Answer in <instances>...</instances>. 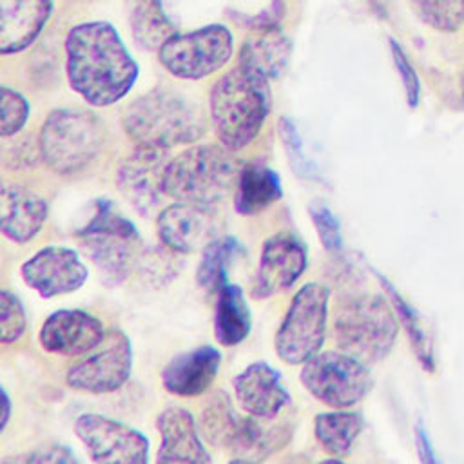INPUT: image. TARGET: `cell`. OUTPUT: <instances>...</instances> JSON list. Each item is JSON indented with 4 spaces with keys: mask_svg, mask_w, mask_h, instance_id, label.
Masks as SVG:
<instances>
[{
    "mask_svg": "<svg viewBox=\"0 0 464 464\" xmlns=\"http://www.w3.org/2000/svg\"><path fill=\"white\" fill-rule=\"evenodd\" d=\"M234 53V36L223 24H210L188 33H174L158 49L167 72L181 80H203L219 71Z\"/></svg>",
    "mask_w": 464,
    "mask_h": 464,
    "instance_id": "obj_9",
    "label": "cell"
},
{
    "mask_svg": "<svg viewBox=\"0 0 464 464\" xmlns=\"http://www.w3.org/2000/svg\"><path fill=\"white\" fill-rule=\"evenodd\" d=\"M74 433L89 459L100 464H145L149 462V439L136 428L85 411L74 419Z\"/></svg>",
    "mask_w": 464,
    "mask_h": 464,
    "instance_id": "obj_12",
    "label": "cell"
},
{
    "mask_svg": "<svg viewBox=\"0 0 464 464\" xmlns=\"http://www.w3.org/2000/svg\"><path fill=\"white\" fill-rule=\"evenodd\" d=\"M31 114L27 98L0 83V138H13L25 127Z\"/></svg>",
    "mask_w": 464,
    "mask_h": 464,
    "instance_id": "obj_31",
    "label": "cell"
},
{
    "mask_svg": "<svg viewBox=\"0 0 464 464\" xmlns=\"http://www.w3.org/2000/svg\"><path fill=\"white\" fill-rule=\"evenodd\" d=\"M415 444H417V453H419V459L422 462H435V455H433V450H431V442L428 439V433L424 430V426L419 422L415 426Z\"/></svg>",
    "mask_w": 464,
    "mask_h": 464,
    "instance_id": "obj_37",
    "label": "cell"
},
{
    "mask_svg": "<svg viewBox=\"0 0 464 464\" xmlns=\"http://www.w3.org/2000/svg\"><path fill=\"white\" fill-rule=\"evenodd\" d=\"M252 330V314L241 286L225 283L218 290L214 310V335L223 346L243 343Z\"/></svg>",
    "mask_w": 464,
    "mask_h": 464,
    "instance_id": "obj_25",
    "label": "cell"
},
{
    "mask_svg": "<svg viewBox=\"0 0 464 464\" xmlns=\"http://www.w3.org/2000/svg\"><path fill=\"white\" fill-rule=\"evenodd\" d=\"M49 214L47 201L33 188L0 181V234L13 243H29L38 236Z\"/></svg>",
    "mask_w": 464,
    "mask_h": 464,
    "instance_id": "obj_19",
    "label": "cell"
},
{
    "mask_svg": "<svg viewBox=\"0 0 464 464\" xmlns=\"http://www.w3.org/2000/svg\"><path fill=\"white\" fill-rule=\"evenodd\" d=\"M301 382L319 402L344 410L362 401L373 386L368 366L344 352H317L301 368Z\"/></svg>",
    "mask_w": 464,
    "mask_h": 464,
    "instance_id": "obj_10",
    "label": "cell"
},
{
    "mask_svg": "<svg viewBox=\"0 0 464 464\" xmlns=\"http://www.w3.org/2000/svg\"><path fill=\"white\" fill-rule=\"evenodd\" d=\"M27 326L25 308L16 294L0 286V344L16 343Z\"/></svg>",
    "mask_w": 464,
    "mask_h": 464,
    "instance_id": "obj_32",
    "label": "cell"
},
{
    "mask_svg": "<svg viewBox=\"0 0 464 464\" xmlns=\"http://www.w3.org/2000/svg\"><path fill=\"white\" fill-rule=\"evenodd\" d=\"M54 0H0V56L31 47L44 31Z\"/></svg>",
    "mask_w": 464,
    "mask_h": 464,
    "instance_id": "obj_22",
    "label": "cell"
},
{
    "mask_svg": "<svg viewBox=\"0 0 464 464\" xmlns=\"http://www.w3.org/2000/svg\"><path fill=\"white\" fill-rule=\"evenodd\" d=\"M308 212L324 250L332 254L339 252L343 246V239H341V227L334 212L323 203H312L308 207Z\"/></svg>",
    "mask_w": 464,
    "mask_h": 464,
    "instance_id": "obj_33",
    "label": "cell"
},
{
    "mask_svg": "<svg viewBox=\"0 0 464 464\" xmlns=\"http://www.w3.org/2000/svg\"><path fill=\"white\" fill-rule=\"evenodd\" d=\"M283 196L281 179L276 170L261 161L239 169L234 185V208L241 216H254L274 205Z\"/></svg>",
    "mask_w": 464,
    "mask_h": 464,
    "instance_id": "obj_24",
    "label": "cell"
},
{
    "mask_svg": "<svg viewBox=\"0 0 464 464\" xmlns=\"http://www.w3.org/2000/svg\"><path fill=\"white\" fill-rule=\"evenodd\" d=\"M20 460H27V462H58V464H69V462H78L80 459L72 453L71 448L60 446V444H53V446H45V448L33 450L31 453L20 457Z\"/></svg>",
    "mask_w": 464,
    "mask_h": 464,
    "instance_id": "obj_36",
    "label": "cell"
},
{
    "mask_svg": "<svg viewBox=\"0 0 464 464\" xmlns=\"http://www.w3.org/2000/svg\"><path fill=\"white\" fill-rule=\"evenodd\" d=\"M328 290L319 283L301 286L276 332L274 348L286 364H303L315 355L326 337Z\"/></svg>",
    "mask_w": 464,
    "mask_h": 464,
    "instance_id": "obj_8",
    "label": "cell"
},
{
    "mask_svg": "<svg viewBox=\"0 0 464 464\" xmlns=\"http://www.w3.org/2000/svg\"><path fill=\"white\" fill-rule=\"evenodd\" d=\"M20 274L29 288L51 299L80 290L89 277V268L74 248L49 245L27 257Z\"/></svg>",
    "mask_w": 464,
    "mask_h": 464,
    "instance_id": "obj_13",
    "label": "cell"
},
{
    "mask_svg": "<svg viewBox=\"0 0 464 464\" xmlns=\"http://www.w3.org/2000/svg\"><path fill=\"white\" fill-rule=\"evenodd\" d=\"M361 430L362 417L344 410L319 413L314 422V433L319 446L334 459H343L350 453Z\"/></svg>",
    "mask_w": 464,
    "mask_h": 464,
    "instance_id": "obj_28",
    "label": "cell"
},
{
    "mask_svg": "<svg viewBox=\"0 0 464 464\" xmlns=\"http://www.w3.org/2000/svg\"><path fill=\"white\" fill-rule=\"evenodd\" d=\"M63 49L67 82L92 107H109L123 100L138 80L136 60L116 27L105 20L72 25Z\"/></svg>",
    "mask_w": 464,
    "mask_h": 464,
    "instance_id": "obj_1",
    "label": "cell"
},
{
    "mask_svg": "<svg viewBox=\"0 0 464 464\" xmlns=\"http://www.w3.org/2000/svg\"><path fill=\"white\" fill-rule=\"evenodd\" d=\"M379 281L382 285V288L386 290L390 301H392V306H393V312L397 314L399 321L402 323L406 334H408V339H410V344H411V350L417 357V361L422 364L424 370L428 372H433L435 368V362H433V353H431V344H430V339L426 335V332L422 330L420 326V321L415 314V310L399 295V292L395 290V286L384 277L379 274Z\"/></svg>",
    "mask_w": 464,
    "mask_h": 464,
    "instance_id": "obj_29",
    "label": "cell"
},
{
    "mask_svg": "<svg viewBox=\"0 0 464 464\" xmlns=\"http://www.w3.org/2000/svg\"><path fill=\"white\" fill-rule=\"evenodd\" d=\"M132 359L129 335L118 328L107 330L103 341L67 370L65 382L69 388L83 393H112L129 381Z\"/></svg>",
    "mask_w": 464,
    "mask_h": 464,
    "instance_id": "obj_11",
    "label": "cell"
},
{
    "mask_svg": "<svg viewBox=\"0 0 464 464\" xmlns=\"http://www.w3.org/2000/svg\"><path fill=\"white\" fill-rule=\"evenodd\" d=\"M306 246L297 236L290 232L270 236L261 248L252 297L266 299L292 288L306 270Z\"/></svg>",
    "mask_w": 464,
    "mask_h": 464,
    "instance_id": "obj_15",
    "label": "cell"
},
{
    "mask_svg": "<svg viewBox=\"0 0 464 464\" xmlns=\"http://www.w3.org/2000/svg\"><path fill=\"white\" fill-rule=\"evenodd\" d=\"M277 129H279V136H281V141H283V147L286 150V156H288V161H290L292 169L299 176H304L308 163L303 156L301 138H299V132H297L294 121L286 116H281L279 121H277Z\"/></svg>",
    "mask_w": 464,
    "mask_h": 464,
    "instance_id": "obj_35",
    "label": "cell"
},
{
    "mask_svg": "<svg viewBox=\"0 0 464 464\" xmlns=\"http://www.w3.org/2000/svg\"><path fill=\"white\" fill-rule=\"evenodd\" d=\"M393 306L377 294L350 299L337 314L335 341L341 352L372 366L382 361L397 337Z\"/></svg>",
    "mask_w": 464,
    "mask_h": 464,
    "instance_id": "obj_7",
    "label": "cell"
},
{
    "mask_svg": "<svg viewBox=\"0 0 464 464\" xmlns=\"http://www.w3.org/2000/svg\"><path fill=\"white\" fill-rule=\"evenodd\" d=\"M156 232L165 248L176 254H190L216 237L218 219L210 207L178 201L160 210Z\"/></svg>",
    "mask_w": 464,
    "mask_h": 464,
    "instance_id": "obj_16",
    "label": "cell"
},
{
    "mask_svg": "<svg viewBox=\"0 0 464 464\" xmlns=\"http://www.w3.org/2000/svg\"><path fill=\"white\" fill-rule=\"evenodd\" d=\"M103 141L105 129L94 112L60 107L45 116L36 147L47 169L60 176H72L98 158Z\"/></svg>",
    "mask_w": 464,
    "mask_h": 464,
    "instance_id": "obj_5",
    "label": "cell"
},
{
    "mask_svg": "<svg viewBox=\"0 0 464 464\" xmlns=\"http://www.w3.org/2000/svg\"><path fill=\"white\" fill-rule=\"evenodd\" d=\"M268 80L239 63L219 76L208 94L210 123L218 141L232 152L259 134L270 112Z\"/></svg>",
    "mask_w": 464,
    "mask_h": 464,
    "instance_id": "obj_2",
    "label": "cell"
},
{
    "mask_svg": "<svg viewBox=\"0 0 464 464\" xmlns=\"http://www.w3.org/2000/svg\"><path fill=\"white\" fill-rule=\"evenodd\" d=\"M167 4L169 0H129L130 31L141 49L158 51L176 33Z\"/></svg>",
    "mask_w": 464,
    "mask_h": 464,
    "instance_id": "obj_26",
    "label": "cell"
},
{
    "mask_svg": "<svg viewBox=\"0 0 464 464\" xmlns=\"http://www.w3.org/2000/svg\"><path fill=\"white\" fill-rule=\"evenodd\" d=\"M105 332L96 315L78 308H62L45 317L38 341L47 353L74 357L94 350L103 341Z\"/></svg>",
    "mask_w": 464,
    "mask_h": 464,
    "instance_id": "obj_17",
    "label": "cell"
},
{
    "mask_svg": "<svg viewBox=\"0 0 464 464\" xmlns=\"http://www.w3.org/2000/svg\"><path fill=\"white\" fill-rule=\"evenodd\" d=\"M415 14L437 31H457L464 22V0H408Z\"/></svg>",
    "mask_w": 464,
    "mask_h": 464,
    "instance_id": "obj_30",
    "label": "cell"
},
{
    "mask_svg": "<svg viewBox=\"0 0 464 464\" xmlns=\"http://www.w3.org/2000/svg\"><path fill=\"white\" fill-rule=\"evenodd\" d=\"M237 172L234 152L221 143L192 145L167 161L161 187L176 201L212 207L234 188Z\"/></svg>",
    "mask_w": 464,
    "mask_h": 464,
    "instance_id": "obj_4",
    "label": "cell"
},
{
    "mask_svg": "<svg viewBox=\"0 0 464 464\" xmlns=\"http://www.w3.org/2000/svg\"><path fill=\"white\" fill-rule=\"evenodd\" d=\"M160 448L156 462H210L194 415L181 406H167L156 417Z\"/></svg>",
    "mask_w": 464,
    "mask_h": 464,
    "instance_id": "obj_20",
    "label": "cell"
},
{
    "mask_svg": "<svg viewBox=\"0 0 464 464\" xmlns=\"http://www.w3.org/2000/svg\"><path fill=\"white\" fill-rule=\"evenodd\" d=\"M390 49H392V58H393V63L399 71V76L402 80V85H404V92H406V102L410 107H417L419 103V98H420V83H419V76L413 69V65L410 63L408 56L404 54L402 47L390 38Z\"/></svg>",
    "mask_w": 464,
    "mask_h": 464,
    "instance_id": "obj_34",
    "label": "cell"
},
{
    "mask_svg": "<svg viewBox=\"0 0 464 464\" xmlns=\"http://www.w3.org/2000/svg\"><path fill=\"white\" fill-rule=\"evenodd\" d=\"M232 388L239 408L261 420L274 419L290 402L279 372L263 361L243 368L234 377Z\"/></svg>",
    "mask_w": 464,
    "mask_h": 464,
    "instance_id": "obj_18",
    "label": "cell"
},
{
    "mask_svg": "<svg viewBox=\"0 0 464 464\" xmlns=\"http://www.w3.org/2000/svg\"><path fill=\"white\" fill-rule=\"evenodd\" d=\"M167 149L143 147L121 158L116 169V187L121 198L141 216L158 208L163 194V172L167 167Z\"/></svg>",
    "mask_w": 464,
    "mask_h": 464,
    "instance_id": "obj_14",
    "label": "cell"
},
{
    "mask_svg": "<svg viewBox=\"0 0 464 464\" xmlns=\"http://www.w3.org/2000/svg\"><path fill=\"white\" fill-rule=\"evenodd\" d=\"M121 123L127 136L143 147L169 149L194 143L205 134L201 111L178 92L156 89L132 100Z\"/></svg>",
    "mask_w": 464,
    "mask_h": 464,
    "instance_id": "obj_3",
    "label": "cell"
},
{
    "mask_svg": "<svg viewBox=\"0 0 464 464\" xmlns=\"http://www.w3.org/2000/svg\"><path fill=\"white\" fill-rule=\"evenodd\" d=\"M76 236L105 286H118L130 276L138 261L140 232L111 201L96 199L94 214Z\"/></svg>",
    "mask_w": 464,
    "mask_h": 464,
    "instance_id": "obj_6",
    "label": "cell"
},
{
    "mask_svg": "<svg viewBox=\"0 0 464 464\" xmlns=\"http://www.w3.org/2000/svg\"><path fill=\"white\" fill-rule=\"evenodd\" d=\"M11 411H13V404L11 399L7 395V392L0 386V433L5 430L9 419H11Z\"/></svg>",
    "mask_w": 464,
    "mask_h": 464,
    "instance_id": "obj_38",
    "label": "cell"
},
{
    "mask_svg": "<svg viewBox=\"0 0 464 464\" xmlns=\"http://www.w3.org/2000/svg\"><path fill=\"white\" fill-rule=\"evenodd\" d=\"M243 245L234 236H216L201 248V257L196 268V281L199 288L210 294L227 283L228 270L236 257L243 254Z\"/></svg>",
    "mask_w": 464,
    "mask_h": 464,
    "instance_id": "obj_27",
    "label": "cell"
},
{
    "mask_svg": "<svg viewBox=\"0 0 464 464\" xmlns=\"http://www.w3.org/2000/svg\"><path fill=\"white\" fill-rule=\"evenodd\" d=\"M221 352L210 344L192 348L170 359L161 370L163 388L178 397H198L216 381Z\"/></svg>",
    "mask_w": 464,
    "mask_h": 464,
    "instance_id": "obj_21",
    "label": "cell"
},
{
    "mask_svg": "<svg viewBox=\"0 0 464 464\" xmlns=\"http://www.w3.org/2000/svg\"><path fill=\"white\" fill-rule=\"evenodd\" d=\"M292 44L285 33L276 27L256 29L241 45L237 63L256 74L270 80L279 78L290 60Z\"/></svg>",
    "mask_w": 464,
    "mask_h": 464,
    "instance_id": "obj_23",
    "label": "cell"
}]
</instances>
